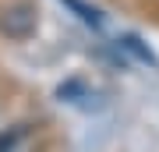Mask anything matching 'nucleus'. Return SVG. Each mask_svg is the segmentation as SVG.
Returning <instances> with one entry per match:
<instances>
[{
  "label": "nucleus",
  "mask_w": 159,
  "mask_h": 152,
  "mask_svg": "<svg viewBox=\"0 0 159 152\" xmlns=\"http://www.w3.org/2000/svg\"><path fill=\"white\" fill-rule=\"evenodd\" d=\"M35 28H39V14H35L32 4H7L0 11V35L21 43V39H32Z\"/></svg>",
  "instance_id": "obj_1"
},
{
  "label": "nucleus",
  "mask_w": 159,
  "mask_h": 152,
  "mask_svg": "<svg viewBox=\"0 0 159 152\" xmlns=\"http://www.w3.org/2000/svg\"><path fill=\"white\" fill-rule=\"evenodd\" d=\"M25 135H29V124H11L7 131H0V152H14L25 141Z\"/></svg>",
  "instance_id": "obj_2"
},
{
  "label": "nucleus",
  "mask_w": 159,
  "mask_h": 152,
  "mask_svg": "<svg viewBox=\"0 0 159 152\" xmlns=\"http://www.w3.org/2000/svg\"><path fill=\"white\" fill-rule=\"evenodd\" d=\"M60 4H67L71 11H78V18H81V21H85V25H92V28H99V25H102V14L96 11V7L81 4V0H60Z\"/></svg>",
  "instance_id": "obj_3"
}]
</instances>
